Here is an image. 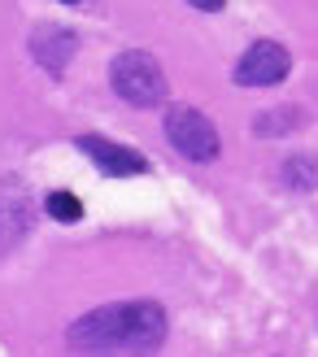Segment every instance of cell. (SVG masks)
Wrapping results in <instances>:
<instances>
[{
    "label": "cell",
    "instance_id": "obj_11",
    "mask_svg": "<svg viewBox=\"0 0 318 357\" xmlns=\"http://www.w3.org/2000/svg\"><path fill=\"white\" fill-rule=\"evenodd\" d=\"M188 5H192V9H201V13H218L227 0H188Z\"/></svg>",
    "mask_w": 318,
    "mask_h": 357
},
{
    "label": "cell",
    "instance_id": "obj_5",
    "mask_svg": "<svg viewBox=\"0 0 318 357\" xmlns=\"http://www.w3.org/2000/svg\"><path fill=\"white\" fill-rule=\"evenodd\" d=\"M292 70V52L279 40H257L249 44V52L236 61V83L240 87H275L284 83Z\"/></svg>",
    "mask_w": 318,
    "mask_h": 357
},
{
    "label": "cell",
    "instance_id": "obj_4",
    "mask_svg": "<svg viewBox=\"0 0 318 357\" xmlns=\"http://www.w3.org/2000/svg\"><path fill=\"white\" fill-rule=\"evenodd\" d=\"M31 222H35L31 188L17 174H5L0 178V253H13L31 236Z\"/></svg>",
    "mask_w": 318,
    "mask_h": 357
},
{
    "label": "cell",
    "instance_id": "obj_9",
    "mask_svg": "<svg viewBox=\"0 0 318 357\" xmlns=\"http://www.w3.org/2000/svg\"><path fill=\"white\" fill-rule=\"evenodd\" d=\"M292 127H301V109H292V105H284V109H266V114L253 122L257 135H284Z\"/></svg>",
    "mask_w": 318,
    "mask_h": 357
},
{
    "label": "cell",
    "instance_id": "obj_1",
    "mask_svg": "<svg viewBox=\"0 0 318 357\" xmlns=\"http://www.w3.org/2000/svg\"><path fill=\"white\" fill-rule=\"evenodd\" d=\"M166 340V310L157 301H114V305L87 310L66 327V344L83 353L127 349V353H157Z\"/></svg>",
    "mask_w": 318,
    "mask_h": 357
},
{
    "label": "cell",
    "instance_id": "obj_2",
    "mask_svg": "<svg viewBox=\"0 0 318 357\" xmlns=\"http://www.w3.org/2000/svg\"><path fill=\"white\" fill-rule=\"evenodd\" d=\"M109 87L127 105H135V109H153V105L166 100L170 79H166V70H162V61H157L153 52L127 48V52H118L109 61Z\"/></svg>",
    "mask_w": 318,
    "mask_h": 357
},
{
    "label": "cell",
    "instance_id": "obj_10",
    "mask_svg": "<svg viewBox=\"0 0 318 357\" xmlns=\"http://www.w3.org/2000/svg\"><path fill=\"white\" fill-rule=\"evenodd\" d=\"M44 209H48V218H57V222H79L83 218V201L75 192H48Z\"/></svg>",
    "mask_w": 318,
    "mask_h": 357
},
{
    "label": "cell",
    "instance_id": "obj_6",
    "mask_svg": "<svg viewBox=\"0 0 318 357\" xmlns=\"http://www.w3.org/2000/svg\"><path fill=\"white\" fill-rule=\"evenodd\" d=\"M26 44H31V57L40 61L48 75H61V70L75 61L79 35H75V31H66V26H57V22H40V26L26 35Z\"/></svg>",
    "mask_w": 318,
    "mask_h": 357
},
{
    "label": "cell",
    "instance_id": "obj_12",
    "mask_svg": "<svg viewBox=\"0 0 318 357\" xmlns=\"http://www.w3.org/2000/svg\"><path fill=\"white\" fill-rule=\"evenodd\" d=\"M61 5H79V0H61Z\"/></svg>",
    "mask_w": 318,
    "mask_h": 357
},
{
    "label": "cell",
    "instance_id": "obj_7",
    "mask_svg": "<svg viewBox=\"0 0 318 357\" xmlns=\"http://www.w3.org/2000/svg\"><path fill=\"white\" fill-rule=\"evenodd\" d=\"M79 149L92 157L105 174H114V178H122V174H144L149 170V162L135 149L114 144V139H100V135H79Z\"/></svg>",
    "mask_w": 318,
    "mask_h": 357
},
{
    "label": "cell",
    "instance_id": "obj_3",
    "mask_svg": "<svg viewBox=\"0 0 318 357\" xmlns=\"http://www.w3.org/2000/svg\"><path fill=\"white\" fill-rule=\"evenodd\" d=\"M162 127H166L170 149L179 157H188V162H214V157L222 153L218 127L197 109V105H170Z\"/></svg>",
    "mask_w": 318,
    "mask_h": 357
},
{
    "label": "cell",
    "instance_id": "obj_8",
    "mask_svg": "<svg viewBox=\"0 0 318 357\" xmlns=\"http://www.w3.org/2000/svg\"><path fill=\"white\" fill-rule=\"evenodd\" d=\"M279 178H284L288 188H296V192H314V188H318V157L292 153L288 162L279 166Z\"/></svg>",
    "mask_w": 318,
    "mask_h": 357
}]
</instances>
